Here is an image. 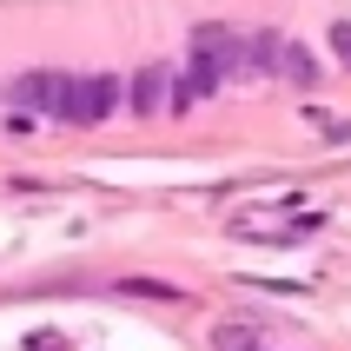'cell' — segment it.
Instances as JSON below:
<instances>
[{"instance_id":"6da1fadb","label":"cell","mask_w":351,"mask_h":351,"mask_svg":"<svg viewBox=\"0 0 351 351\" xmlns=\"http://www.w3.org/2000/svg\"><path fill=\"white\" fill-rule=\"evenodd\" d=\"M7 99H14L20 113L66 119V113H73V73H20L14 86H7Z\"/></svg>"},{"instance_id":"7a4b0ae2","label":"cell","mask_w":351,"mask_h":351,"mask_svg":"<svg viewBox=\"0 0 351 351\" xmlns=\"http://www.w3.org/2000/svg\"><path fill=\"white\" fill-rule=\"evenodd\" d=\"M193 53L213 60L219 73H252V60H245V53H252V40H239L232 27H199V34H193Z\"/></svg>"},{"instance_id":"3957f363","label":"cell","mask_w":351,"mask_h":351,"mask_svg":"<svg viewBox=\"0 0 351 351\" xmlns=\"http://www.w3.org/2000/svg\"><path fill=\"white\" fill-rule=\"evenodd\" d=\"M113 99H119V80L113 73H86V80H73V126H99V119L113 113Z\"/></svg>"},{"instance_id":"277c9868","label":"cell","mask_w":351,"mask_h":351,"mask_svg":"<svg viewBox=\"0 0 351 351\" xmlns=\"http://www.w3.org/2000/svg\"><path fill=\"white\" fill-rule=\"evenodd\" d=\"M126 93H133V113H139V119H153V113H166V99L179 93V80L153 60V66H139V80L126 86Z\"/></svg>"},{"instance_id":"5b68a950","label":"cell","mask_w":351,"mask_h":351,"mask_svg":"<svg viewBox=\"0 0 351 351\" xmlns=\"http://www.w3.org/2000/svg\"><path fill=\"white\" fill-rule=\"evenodd\" d=\"M213 351H272V325L265 318H226V325H213Z\"/></svg>"},{"instance_id":"8992f818","label":"cell","mask_w":351,"mask_h":351,"mask_svg":"<svg viewBox=\"0 0 351 351\" xmlns=\"http://www.w3.org/2000/svg\"><path fill=\"white\" fill-rule=\"evenodd\" d=\"M219 80H226V73H219L213 60H199V53H193V73L179 80V93H173V113H193L199 99H213V93H219Z\"/></svg>"},{"instance_id":"52a82bcc","label":"cell","mask_w":351,"mask_h":351,"mask_svg":"<svg viewBox=\"0 0 351 351\" xmlns=\"http://www.w3.org/2000/svg\"><path fill=\"white\" fill-rule=\"evenodd\" d=\"M278 73L292 80V86H312V73H318L312 47H298V40H285V66H278Z\"/></svg>"},{"instance_id":"ba28073f","label":"cell","mask_w":351,"mask_h":351,"mask_svg":"<svg viewBox=\"0 0 351 351\" xmlns=\"http://www.w3.org/2000/svg\"><path fill=\"white\" fill-rule=\"evenodd\" d=\"M119 292L126 298H153V305H179V285H166V278H119Z\"/></svg>"},{"instance_id":"9c48e42d","label":"cell","mask_w":351,"mask_h":351,"mask_svg":"<svg viewBox=\"0 0 351 351\" xmlns=\"http://www.w3.org/2000/svg\"><path fill=\"white\" fill-rule=\"evenodd\" d=\"M245 60H252V73H278V66H285V40H278V34H258Z\"/></svg>"},{"instance_id":"30bf717a","label":"cell","mask_w":351,"mask_h":351,"mask_svg":"<svg viewBox=\"0 0 351 351\" xmlns=\"http://www.w3.org/2000/svg\"><path fill=\"white\" fill-rule=\"evenodd\" d=\"M332 53H338V66H351V20L332 27Z\"/></svg>"}]
</instances>
